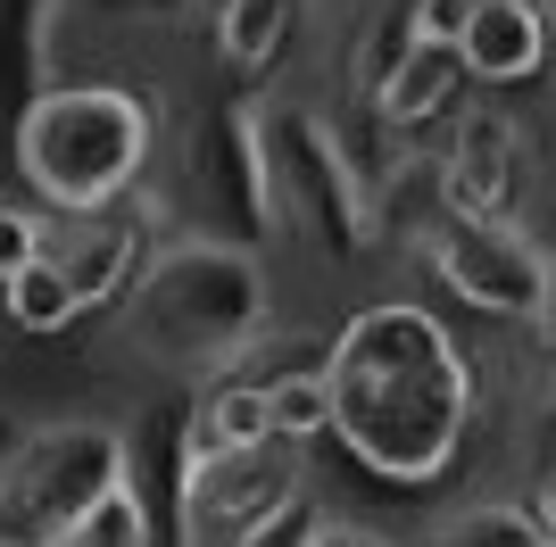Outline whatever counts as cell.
Masks as SVG:
<instances>
[{
	"mask_svg": "<svg viewBox=\"0 0 556 547\" xmlns=\"http://www.w3.org/2000/svg\"><path fill=\"white\" fill-rule=\"evenodd\" d=\"M42 250H50V216H42L34 200H0V282H9V274H25Z\"/></svg>",
	"mask_w": 556,
	"mask_h": 547,
	"instance_id": "obj_19",
	"label": "cell"
},
{
	"mask_svg": "<svg viewBox=\"0 0 556 547\" xmlns=\"http://www.w3.org/2000/svg\"><path fill=\"white\" fill-rule=\"evenodd\" d=\"M556 59V25L540 9H507V0H473L457 34V67L482 91H523Z\"/></svg>",
	"mask_w": 556,
	"mask_h": 547,
	"instance_id": "obj_10",
	"label": "cell"
},
{
	"mask_svg": "<svg viewBox=\"0 0 556 547\" xmlns=\"http://www.w3.org/2000/svg\"><path fill=\"white\" fill-rule=\"evenodd\" d=\"M59 547H159V523H150V498H141V481L125 473L109 489V498L92 506V514H84V523L67 531V539Z\"/></svg>",
	"mask_w": 556,
	"mask_h": 547,
	"instance_id": "obj_17",
	"label": "cell"
},
{
	"mask_svg": "<svg viewBox=\"0 0 556 547\" xmlns=\"http://www.w3.org/2000/svg\"><path fill=\"white\" fill-rule=\"evenodd\" d=\"M216 0H50V34L75 25L92 42H116V34H175V25L208 17Z\"/></svg>",
	"mask_w": 556,
	"mask_h": 547,
	"instance_id": "obj_15",
	"label": "cell"
},
{
	"mask_svg": "<svg viewBox=\"0 0 556 547\" xmlns=\"http://www.w3.org/2000/svg\"><path fill=\"white\" fill-rule=\"evenodd\" d=\"M0 316H9V332H25V341H67L75 323H84V298H75L67 266L42 250L25 274L0 282Z\"/></svg>",
	"mask_w": 556,
	"mask_h": 547,
	"instance_id": "obj_14",
	"label": "cell"
},
{
	"mask_svg": "<svg viewBox=\"0 0 556 547\" xmlns=\"http://www.w3.org/2000/svg\"><path fill=\"white\" fill-rule=\"evenodd\" d=\"M257 133V200H266V241L316 257H357L382 241L374 216V166L349 150L332 116L300 109V100H250Z\"/></svg>",
	"mask_w": 556,
	"mask_h": 547,
	"instance_id": "obj_4",
	"label": "cell"
},
{
	"mask_svg": "<svg viewBox=\"0 0 556 547\" xmlns=\"http://www.w3.org/2000/svg\"><path fill=\"white\" fill-rule=\"evenodd\" d=\"M316 0H216L208 9V50L232 84H266L282 67V50L300 42V25Z\"/></svg>",
	"mask_w": 556,
	"mask_h": 547,
	"instance_id": "obj_11",
	"label": "cell"
},
{
	"mask_svg": "<svg viewBox=\"0 0 556 547\" xmlns=\"http://www.w3.org/2000/svg\"><path fill=\"white\" fill-rule=\"evenodd\" d=\"M523 341H532V357H540V382H532V415L556 432V282H548V307H540L532 323H523ZM556 456V448H548Z\"/></svg>",
	"mask_w": 556,
	"mask_h": 547,
	"instance_id": "obj_20",
	"label": "cell"
},
{
	"mask_svg": "<svg viewBox=\"0 0 556 547\" xmlns=\"http://www.w3.org/2000/svg\"><path fill=\"white\" fill-rule=\"evenodd\" d=\"M540 523L532 506H507V498H482V506H457L441 531H432V547H532Z\"/></svg>",
	"mask_w": 556,
	"mask_h": 547,
	"instance_id": "obj_18",
	"label": "cell"
},
{
	"mask_svg": "<svg viewBox=\"0 0 556 547\" xmlns=\"http://www.w3.org/2000/svg\"><path fill=\"white\" fill-rule=\"evenodd\" d=\"M159 133L166 116L150 91L109 84V75H59V84L25 91L9 158H17V182L42 216H92V207H116L150 182Z\"/></svg>",
	"mask_w": 556,
	"mask_h": 547,
	"instance_id": "obj_3",
	"label": "cell"
},
{
	"mask_svg": "<svg viewBox=\"0 0 556 547\" xmlns=\"http://www.w3.org/2000/svg\"><path fill=\"white\" fill-rule=\"evenodd\" d=\"M150 250H159V200L150 191H134L116 207H92V216H50V257L67 266L84 316L92 307H125V291L141 282Z\"/></svg>",
	"mask_w": 556,
	"mask_h": 547,
	"instance_id": "obj_9",
	"label": "cell"
},
{
	"mask_svg": "<svg viewBox=\"0 0 556 547\" xmlns=\"http://www.w3.org/2000/svg\"><path fill=\"white\" fill-rule=\"evenodd\" d=\"M465 91V67H457V42H416L407 59H399L382 84H374V125L382 133H424V125H441L448 109H457Z\"/></svg>",
	"mask_w": 556,
	"mask_h": 547,
	"instance_id": "obj_13",
	"label": "cell"
},
{
	"mask_svg": "<svg viewBox=\"0 0 556 547\" xmlns=\"http://www.w3.org/2000/svg\"><path fill=\"white\" fill-rule=\"evenodd\" d=\"M125 473H134V448L109 415L25 423L0 448V547H59Z\"/></svg>",
	"mask_w": 556,
	"mask_h": 547,
	"instance_id": "obj_5",
	"label": "cell"
},
{
	"mask_svg": "<svg viewBox=\"0 0 556 547\" xmlns=\"http://www.w3.org/2000/svg\"><path fill=\"white\" fill-rule=\"evenodd\" d=\"M300 448H232V456H184L175 473V539L184 547H241L275 523L282 506H300Z\"/></svg>",
	"mask_w": 556,
	"mask_h": 547,
	"instance_id": "obj_7",
	"label": "cell"
},
{
	"mask_svg": "<svg viewBox=\"0 0 556 547\" xmlns=\"http://www.w3.org/2000/svg\"><path fill=\"white\" fill-rule=\"evenodd\" d=\"M125 323V348L141 365H166V373H232V365H257L275 341V274L257 257V241H216V232H166L141 282L116 307Z\"/></svg>",
	"mask_w": 556,
	"mask_h": 547,
	"instance_id": "obj_2",
	"label": "cell"
},
{
	"mask_svg": "<svg viewBox=\"0 0 556 547\" xmlns=\"http://www.w3.org/2000/svg\"><path fill=\"white\" fill-rule=\"evenodd\" d=\"M257 382H266V407H275V440L282 448L332 440V373H325V357L316 365H275V373H257Z\"/></svg>",
	"mask_w": 556,
	"mask_h": 547,
	"instance_id": "obj_16",
	"label": "cell"
},
{
	"mask_svg": "<svg viewBox=\"0 0 556 547\" xmlns=\"http://www.w3.org/2000/svg\"><path fill=\"white\" fill-rule=\"evenodd\" d=\"M416 257L432 266V282L448 298H465L490 323H532L556 282V257L523 225H490V216H457V207H441L416 232Z\"/></svg>",
	"mask_w": 556,
	"mask_h": 547,
	"instance_id": "obj_6",
	"label": "cell"
},
{
	"mask_svg": "<svg viewBox=\"0 0 556 547\" xmlns=\"http://www.w3.org/2000/svg\"><path fill=\"white\" fill-rule=\"evenodd\" d=\"M275 440V407H266V382L250 365L208 373L184 407V456H232V448H266Z\"/></svg>",
	"mask_w": 556,
	"mask_h": 547,
	"instance_id": "obj_12",
	"label": "cell"
},
{
	"mask_svg": "<svg viewBox=\"0 0 556 547\" xmlns=\"http://www.w3.org/2000/svg\"><path fill=\"white\" fill-rule=\"evenodd\" d=\"M507 9H540V17H548V25H556V0H507Z\"/></svg>",
	"mask_w": 556,
	"mask_h": 547,
	"instance_id": "obj_23",
	"label": "cell"
},
{
	"mask_svg": "<svg viewBox=\"0 0 556 547\" xmlns=\"http://www.w3.org/2000/svg\"><path fill=\"white\" fill-rule=\"evenodd\" d=\"M300 547H391V539H382L374 523H349V514L316 506V514H307V539H300Z\"/></svg>",
	"mask_w": 556,
	"mask_h": 547,
	"instance_id": "obj_21",
	"label": "cell"
},
{
	"mask_svg": "<svg viewBox=\"0 0 556 547\" xmlns=\"http://www.w3.org/2000/svg\"><path fill=\"white\" fill-rule=\"evenodd\" d=\"M441 200L457 216H490V225H523L540 200V141L532 125L498 100L482 109H457L441 141Z\"/></svg>",
	"mask_w": 556,
	"mask_h": 547,
	"instance_id": "obj_8",
	"label": "cell"
},
{
	"mask_svg": "<svg viewBox=\"0 0 556 547\" xmlns=\"http://www.w3.org/2000/svg\"><path fill=\"white\" fill-rule=\"evenodd\" d=\"M332 440L382 489H432L482 432V365L424 298H366L325 341Z\"/></svg>",
	"mask_w": 556,
	"mask_h": 547,
	"instance_id": "obj_1",
	"label": "cell"
},
{
	"mask_svg": "<svg viewBox=\"0 0 556 547\" xmlns=\"http://www.w3.org/2000/svg\"><path fill=\"white\" fill-rule=\"evenodd\" d=\"M532 523H540V539H556V456H540V481H532Z\"/></svg>",
	"mask_w": 556,
	"mask_h": 547,
	"instance_id": "obj_22",
	"label": "cell"
}]
</instances>
